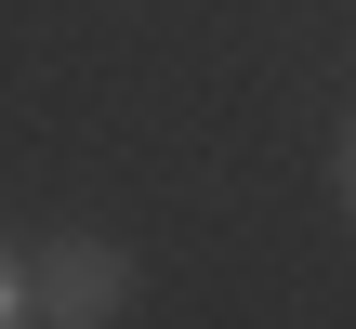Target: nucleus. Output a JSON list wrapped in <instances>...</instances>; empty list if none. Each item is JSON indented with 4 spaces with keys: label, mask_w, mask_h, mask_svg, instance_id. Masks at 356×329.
<instances>
[{
    "label": "nucleus",
    "mask_w": 356,
    "mask_h": 329,
    "mask_svg": "<svg viewBox=\"0 0 356 329\" xmlns=\"http://www.w3.org/2000/svg\"><path fill=\"white\" fill-rule=\"evenodd\" d=\"M26 290L53 303V329H106V317H119V290H132V264H119L106 237H53Z\"/></svg>",
    "instance_id": "nucleus-1"
},
{
    "label": "nucleus",
    "mask_w": 356,
    "mask_h": 329,
    "mask_svg": "<svg viewBox=\"0 0 356 329\" xmlns=\"http://www.w3.org/2000/svg\"><path fill=\"white\" fill-rule=\"evenodd\" d=\"M26 303H40V290H26V264H13V251H0V329L26 317Z\"/></svg>",
    "instance_id": "nucleus-2"
}]
</instances>
